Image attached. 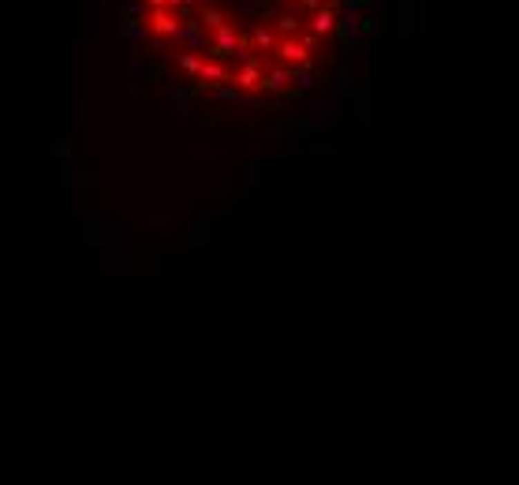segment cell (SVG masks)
Returning a JSON list of instances; mask_svg holds the SVG:
<instances>
[{
	"label": "cell",
	"instance_id": "1",
	"mask_svg": "<svg viewBox=\"0 0 519 485\" xmlns=\"http://www.w3.org/2000/svg\"><path fill=\"white\" fill-rule=\"evenodd\" d=\"M150 45L194 86L281 94L310 75L340 26V0H135Z\"/></svg>",
	"mask_w": 519,
	"mask_h": 485
}]
</instances>
